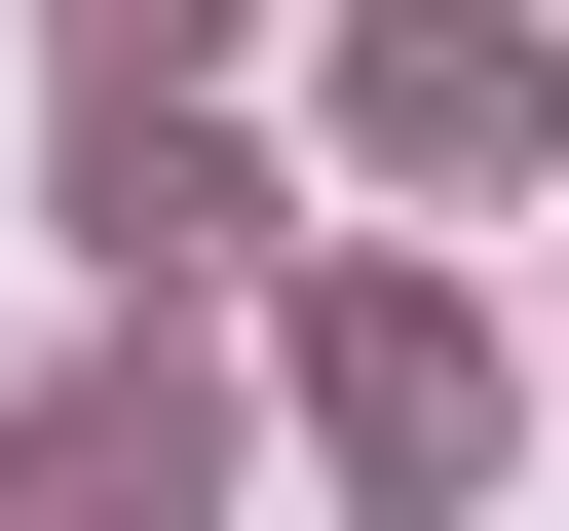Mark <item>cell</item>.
<instances>
[{"instance_id": "cell-1", "label": "cell", "mask_w": 569, "mask_h": 531, "mask_svg": "<svg viewBox=\"0 0 569 531\" xmlns=\"http://www.w3.org/2000/svg\"><path fill=\"white\" fill-rule=\"evenodd\" d=\"M152 39H228V0H77V77H152Z\"/></svg>"}]
</instances>
